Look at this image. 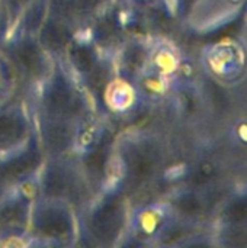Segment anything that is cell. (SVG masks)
<instances>
[{
	"mask_svg": "<svg viewBox=\"0 0 247 248\" xmlns=\"http://www.w3.org/2000/svg\"><path fill=\"white\" fill-rule=\"evenodd\" d=\"M90 100L83 84L61 60H55L51 73L39 83V113L80 122L90 115Z\"/></svg>",
	"mask_w": 247,
	"mask_h": 248,
	"instance_id": "1",
	"label": "cell"
},
{
	"mask_svg": "<svg viewBox=\"0 0 247 248\" xmlns=\"http://www.w3.org/2000/svg\"><path fill=\"white\" fill-rule=\"evenodd\" d=\"M163 161V147L156 137L143 134L125 138L114 150L112 169L119 177L116 187L124 193L148 182L160 169Z\"/></svg>",
	"mask_w": 247,
	"mask_h": 248,
	"instance_id": "2",
	"label": "cell"
},
{
	"mask_svg": "<svg viewBox=\"0 0 247 248\" xmlns=\"http://www.w3.org/2000/svg\"><path fill=\"white\" fill-rule=\"evenodd\" d=\"M130 211L125 193L118 187L102 189L86 206L83 225L96 246H115L127 234Z\"/></svg>",
	"mask_w": 247,
	"mask_h": 248,
	"instance_id": "3",
	"label": "cell"
},
{
	"mask_svg": "<svg viewBox=\"0 0 247 248\" xmlns=\"http://www.w3.org/2000/svg\"><path fill=\"white\" fill-rule=\"evenodd\" d=\"M28 235L52 246L76 244L79 227L74 206L67 201L36 196L31 208Z\"/></svg>",
	"mask_w": 247,
	"mask_h": 248,
	"instance_id": "4",
	"label": "cell"
},
{
	"mask_svg": "<svg viewBox=\"0 0 247 248\" xmlns=\"http://www.w3.org/2000/svg\"><path fill=\"white\" fill-rule=\"evenodd\" d=\"M35 182L38 196L67 201L71 205L89 186L77 161L67 158V155L48 157L41 166Z\"/></svg>",
	"mask_w": 247,
	"mask_h": 248,
	"instance_id": "5",
	"label": "cell"
},
{
	"mask_svg": "<svg viewBox=\"0 0 247 248\" xmlns=\"http://www.w3.org/2000/svg\"><path fill=\"white\" fill-rule=\"evenodd\" d=\"M201 67L210 78L221 86H234L245 78L246 52L239 41H218L204 48Z\"/></svg>",
	"mask_w": 247,
	"mask_h": 248,
	"instance_id": "6",
	"label": "cell"
},
{
	"mask_svg": "<svg viewBox=\"0 0 247 248\" xmlns=\"http://www.w3.org/2000/svg\"><path fill=\"white\" fill-rule=\"evenodd\" d=\"M6 51L16 73L23 74L33 83H41L51 73L55 62L35 35H13L6 41Z\"/></svg>",
	"mask_w": 247,
	"mask_h": 248,
	"instance_id": "7",
	"label": "cell"
},
{
	"mask_svg": "<svg viewBox=\"0 0 247 248\" xmlns=\"http://www.w3.org/2000/svg\"><path fill=\"white\" fill-rule=\"evenodd\" d=\"M246 0H194L183 23L195 33H213L234 22Z\"/></svg>",
	"mask_w": 247,
	"mask_h": 248,
	"instance_id": "8",
	"label": "cell"
},
{
	"mask_svg": "<svg viewBox=\"0 0 247 248\" xmlns=\"http://www.w3.org/2000/svg\"><path fill=\"white\" fill-rule=\"evenodd\" d=\"M45 161V154L39 145L36 132L17 150L0 158V180L4 187H10L33 179Z\"/></svg>",
	"mask_w": 247,
	"mask_h": 248,
	"instance_id": "9",
	"label": "cell"
},
{
	"mask_svg": "<svg viewBox=\"0 0 247 248\" xmlns=\"http://www.w3.org/2000/svg\"><path fill=\"white\" fill-rule=\"evenodd\" d=\"M80 122L38 112L35 132L47 158L64 157L74 151Z\"/></svg>",
	"mask_w": 247,
	"mask_h": 248,
	"instance_id": "10",
	"label": "cell"
},
{
	"mask_svg": "<svg viewBox=\"0 0 247 248\" xmlns=\"http://www.w3.org/2000/svg\"><path fill=\"white\" fill-rule=\"evenodd\" d=\"M35 132L25 106L17 100L0 103V158L20 148Z\"/></svg>",
	"mask_w": 247,
	"mask_h": 248,
	"instance_id": "11",
	"label": "cell"
},
{
	"mask_svg": "<svg viewBox=\"0 0 247 248\" xmlns=\"http://www.w3.org/2000/svg\"><path fill=\"white\" fill-rule=\"evenodd\" d=\"M33 199L31 192L20 190L17 185L0 195V232L4 237L22 238L28 235Z\"/></svg>",
	"mask_w": 247,
	"mask_h": 248,
	"instance_id": "12",
	"label": "cell"
},
{
	"mask_svg": "<svg viewBox=\"0 0 247 248\" xmlns=\"http://www.w3.org/2000/svg\"><path fill=\"white\" fill-rule=\"evenodd\" d=\"M151 42L140 36L125 38L109 55L115 77L131 84L141 77L148 67Z\"/></svg>",
	"mask_w": 247,
	"mask_h": 248,
	"instance_id": "13",
	"label": "cell"
},
{
	"mask_svg": "<svg viewBox=\"0 0 247 248\" xmlns=\"http://www.w3.org/2000/svg\"><path fill=\"white\" fill-rule=\"evenodd\" d=\"M77 164L89 186L105 189L109 183L114 161V144L111 134L93 145L77 153Z\"/></svg>",
	"mask_w": 247,
	"mask_h": 248,
	"instance_id": "14",
	"label": "cell"
},
{
	"mask_svg": "<svg viewBox=\"0 0 247 248\" xmlns=\"http://www.w3.org/2000/svg\"><path fill=\"white\" fill-rule=\"evenodd\" d=\"M175 217L176 214L167 201L154 202L130 212L127 232L140 244H151L162 228Z\"/></svg>",
	"mask_w": 247,
	"mask_h": 248,
	"instance_id": "15",
	"label": "cell"
},
{
	"mask_svg": "<svg viewBox=\"0 0 247 248\" xmlns=\"http://www.w3.org/2000/svg\"><path fill=\"white\" fill-rule=\"evenodd\" d=\"M106 57L108 55L103 54L89 36H80L79 32H76L61 61L82 83L98 70Z\"/></svg>",
	"mask_w": 247,
	"mask_h": 248,
	"instance_id": "16",
	"label": "cell"
},
{
	"mask_svg": "<svg viewBox=\"0 0 247 248\" xmlns=\"http://www.w3.org/2000/svg\"><path fill=\"white\" fill-rule=\"evenodd\" d=\"M141 103L143 99L137 87L118 77H114L108 83L100 99V105H103L108 109V112L118 113V115L131 113Z\"/></svg>",
	"mask_w": 247,
	"mask_h": 248,
	"instance_id": "17",
	"label": "cell"
},
{
	"mask_svg": "<svg viewBox=\"0 0 247 248\" xmlns=\"http://www.w3.org/2000/svg\"><path fill=\"white\" fill-rule=\"evenodd\" d=\"M167 203L170 205L176 217L195 222L202 219L210 209V201L202 195V190H195L189 187L175 192L167 199Z\"/></svg>",
	"mask_w": 247,
	"mask_h": 248,
	"instance_id": "18",
	"label": "cell"
},
{
	"mask_svg": "<svg viewBox=\"0 0 247 248\" xmlns=\"http://www.w3.org/2000/svg\"><path fill=\"white\" fill-rule=\"evenodd\" d=\"M49 0H32L22 12L15 28L10 32L13 35H36L42 22L48 15Z\"/></svg>",
	"mask_w": 247,
	"mask_h": 248,
	"instance_id": "19",
	"label": "cell"
},
{
	"mask_svg": "<svg viewBox=\"0 0 247 248\" xmlns=\"http://www.w3.org/2000/svg\"><path fill=\"white\" fill-rule=\"evenodd\" d=\"M195 221H188L179 217L172 218L157 234L151 244L154 246H181L185 240H189L195 235Z\"/></svg>",
	"mask_w": 247,
	"mask_h": 248,
	"instance_id": "20",
	"label": "cell"
},
{
	"mask_svg": "<svg viewBox=\"0 0 247 248\" xmlns=\"http://www.w3.org/2000/svg\"><path fill=\"white\" fill-rule=\"evenodd\" d=\"M221 227H245L247 221L246 193H236L223 202L218 214Z\"/></svg>",
	"mask_w": 247,
	"mask_h": 248,
	"instance_id": "21",
	"label": "cell"
},
{
	"mask_svg": "<svg viewBox=\"0 0 247 248\" xmlns=\"http://www.w3.org/2000/svg\"><path fill=\"white\" fill-rule=\"evenodd\" d=\"M218 174H220V167L214 160L201 158L189 170L186 177V185L189 189L202 190L210 185H213L218 177Z\"/></svg>",
	"mask_w": 247,
	"mask_h": 248,
	"instance_id": "22",
	"label": "cell"
},
{
	"mask_svg": "<svg viewBox=\"0 0 247 248\" xmlns=\"http://www.w3.org/2000/svg\"><path fill=\"white\" fill-rule=\"evenodd\" d=\"M31 1L32 0H0V41L10 35L22 12Z\"/></svg>",
	"mask_w": 247,
	"mask_h": 248,
	"instance_id": "23",
	"label": "cell"
},
{
	"mask_svg": "<svg viewBox=\"0 0 247 248\" xmlns=\"http://www.w3.org/2000/svg\"><path fill=\"white\" fill-rule=\"evenodd\" d=\"M106 3V0H63L68 16L77 23L79 20L87 22L96 12Z\"/></svg>",
	"mask_w": 247,
	"mask_h": 248,
	"instance_id": "24",
	"label": "cell"
},
{
	"mask_svg": "<svg viewBox=\"0 0 247 248\" xmlns=\"http://www.w3.org/2000/svg\"><path fill=\"white\" fill-rule=\"evenodd\" d=\"M17 83V73L4 52H0V103L10 99Z\"/></svg>",
	"mask_w": 247,
	"mask_h": 248,
	"instance_id": "25",
	"label": "cell"
},
{
	"mask_svg": "<svg viewBox=\"0 0 247 248\" xmlns=\"http://www.w3.org/2000/svg\"><path fill=\"white\" fill-rule=\"evenodd\" d=\"M127 4L144 12V10H156V9H166L165 0H124Z\"/></svg>",
	"mask_w": 247,
	"mask_h": 248,
	"instance_id": "26",
	"label": "cell"
}]
</instances>
